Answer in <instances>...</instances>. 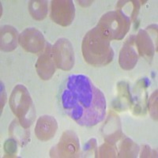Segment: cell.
Segmentation results:
<instances>
[{"instance_id": "ffe728a7", "label": "cell", "mask_w": 158, "mask_h": 158, "mask_svg": "<svg viewBox=\"0 0 158 158\" xmlns=\"http://www.w3.org/2000/svg\"><path fill=\"white\" fill-rule=\"evenodd\" d=\"M139 151V147L135 142L126 138L121 142L118 148V156L119 157H135Z\"/></svg>"}, {"instance_id": "7402d4cb", "label": "cell", "mask_w": 158, "mask_h": 158, "mask_svg": "<svg viewBox=\"0 0 158 158\" xmlns=\"http://www.w3.org/2000/svg\"><path fill=\"white\" fill-rule=\"evenodd\" d=\"M147 104L152 118L155 120H157V90L151 95Z\"/></svg>"}, {"instance_id": "7c38bea8", "label": "cell", "mask_w": 158, "mask_h": 158, "mask_svg": "<svg viewBox=\"0 0 158 158\" xmlns=\"http://www.w3.org/2000/svg\"><path fill=\"white\" fill-rule=\"evenodd\" d=\"M150 81L148 78L138 80L135 86V97H132L134 104V114L137 115H145L146 112V104L148 101V94L146 89L149 86Z\"/></svg>"}, {"instance_id": "3957f363", "label": "cell", "mask_w": 158, "mask_h": 158, "mask_svg": "<svg viewBox=\"0 0 158 158\" xmlns=\"http://www.w3.org/2000/svg\"><path fill=\"white\" fill-rule=\"evenodd\" d=\"M10 107L23 127H30L36 118L35 106L27 88L18 85L10 97Z\"/></svg>"}, {"instance_id": "ac0fdd59", "label": "cell", "mask_w": 158, "mask_h": 158, "mask_svg": "<svg viewBox=\"0 0 158 158\" xmlns=\"http://www.w3.org/2000/svg\"><path fill=\"white\" fill-rule=\"evenodd\" d=\"M29 11L32 18L41 21L46 18L48 12V5L47 1L33 0L29 2Z\"/></svg>"}, {"instance_id": "8fae6325", "label": "cell", "mask_w": 158, "mask_h": 158, "mask_svg": "<svg viewBox=\"0 0 158 158\" xmlns=\"http://www.w3.org/2000/svg\"><path fill=\"white\" fill-rule=\"evenodd\" d=\"M57 129V121L54 117L43 115L37 119L35 127V134L39 140L46 142L55 136Z\"/></svg>"}, {"instance_id": "5bb4252c", "label": "cell", "mask_w": 158, "mask_h": 158, "mask_svg": "<svg viewBox=\"0 0 158 158\" xmlns=\"http://www.w3.org/2000/svg\"><path fill=\"white\" fill-rule=\"evenodd\" d=\"M135 45L138 51V54L144 57L148 61L153 59L155 54V48L153 39L150 34L145 29H141L135 36Z\"/></svg>"}, {"instance_id": "30bf717a", "label": "cell", "mask_w": 158, "mask_h": 158, "mask_svg": "<svg viewBox=\"0 0 158 158\" xmlns=\"http://www.w3.org/2000/svg\"><path fill=\"white\" fill-rule=\"evenodd\" d=\"M135 47V36L131 35L124 42L118 57V63L123 70H132L136 66L138 55Z\"/></svg>"}, {"instance_id": "e0dca14e", "label": "cell", "mask_w": 158, "mask_h": 158, "mask_svg": "<svg viewBox=\"0 0 158 158\" xmlns=\"http://www.w3.org/2000/svg\"><path fill=\"white\" fill-rule=\"evenodd\" d=\"M9 134L22 146H25L29 142V131L23 127L18 119H15L11 123L9 127Z\"/></svg>"}, {"instance_id": "d4e9b609", "label": "cell", "mask_w": 158, "mask_h": 158, "mask_svg": "<svg viewBox=\"0 0 158 158\" xmlns=\"http://www.w3.org/2000/svg\"><path fill=\"white\" fill-rule=\"evenodd\" d=\"M153 151L151 150L150 147L147 145H144L142 146V153H141V157H150L153 156Z\"/></svg>"}, {"instance_id": "ba28073f", "label": "cell", "mask_w": 158, "mask_h": 158, "mask_svg": "<svg viewBox=\"0 0 158 158\" xmlns=\"http://www.w3.org/2000/svg\"><path fill=\"white\" fill-rule=\"evenodd\" d=\"M20 45L26 52L39 53L44 50L46 41L40 31L35 28H27L19 35Z\"/></svg>"}, {"instance_id": "277c9868", "label": "cell", "mask_w": 158, "mask_h": 158, "mask_svg": "<svg viewBox=\"0 0 158 158\" xmlns=\"http://www.w3.org/2000/svg\"><path fill=\"white\" fill-rule=\"evenodd\" d=\"M131 24V19L116 10L104 14L99 21L97 26L109 40H120L128 32Z\"/></svg>"}, {"instance_id": "9c48e42d", "label": "cell", "mask_w": 158, "mask_h": 158, "mask_svg": "<svg viewBox=\"0 0 158 158\" xmlns=\"http://www.w3.org/2000/svg\"><path fill=\"white\" fill-rule=\"evenodd\" d=\"M56 67L52 56V46L49 43H47L44 50L36 61V72L41 79L49 80L56 72Z\"/></svg>"}, {"instance_id": "2e32d148", "label": "cell", "mask_w": 158, "mask_h": 158, "mask_svg": "<svg viewBox=\"0 0 158 158\" xmlns=\"http://www.w3.org/2000/svg\"><path fill=\"white\" fill-rule=\"evenodd\" d=\"M18 32L11 25H4L1 29V50L12 52L18 46Z\"/></svg>"}, {"instance_id": "cb8c5ba5", "label": "cell", "mask_w": 158, "mask_h": 158, "mask_svg": "<svg viewBox=\"0 0 158 158\" xmlns=\"http://www.w3.org/2000/svg\"><path fill=\"white\" fill-rule=\"evenodd\" d=\"M4 150L6 154L9 156H15L17 153V143L15 139H8L4 144Z\"/></svg>"}, {"instance_id": "5b68a950", "label": "cell", "mask_w": 158, "mask_h": 158, "mask_svg": "<svg viewBox=\"0 0 158 158\" xmlns=\"http://www.w3.org/2000/svg\"><path fill=\"white\" fill-rule=\"evenodd\" d=\"M52 56L58 68L70 70L74 65V52L69 40L59 39L52 46Z\"/></svg>"}, {"instance_id": "6da1fadb", "label": "cell", "mask_w": 158, "mask_h": 158, "mask_svg": "<svg viewBox=\"0 0 158 158\" xmlns=\"http://www.w3.org/2000/svg\"><path fill=\"white\" fill-rule=\"evenodd\" d=\"M60 102L65 113L81 126H95L106 115L105 97L83 74L67 77L61 90Z\"/></svg>"}, {"instance_id": "52a82bcc", "label": "cell", "mask_w": 158, "mask_h": 158, "mask_svg": "<svg viewBox=\"0 0 158 158\" xmlns=\"http://www.w3.org/2000/svg\"><path fill=\"white\" fill-rule=\"evenodd\" d=\"M75 16L74 2L70 0H53L51 4V18L62 26H68Z\"/></svg>"}, {"instance_id": "9a60e30c", "label": "cell", "mask_w": 158, "mask_h": 158, "mask_svg": "<svg viewBox=\"0 0 158 158\" xmlns=\"http://www.w3.org/2000/svg\"><path fill=\"white\" fill-rule=\"evenodd\" d=\"M118 97L113 101L114 108L117 111H126L130 108L133 104L132 97L130 93L129 84L126 81H120L117 85Z\"/></svg>"}, {"instance_id": "603a6c76", "label": "cell", "mask_w": 158, "mask_h": 158, "mask_svg": "<svg viewBox=\"0 0 158 158\" xmlns=\"http://www.w3.org/2000/svg\"><path fill=\"white\" fill-rule=\"evenodd\" d=\"M84 153L85 155H95L96 157L98 156V149H97V141L95 138H92L84 146Z\"/></svg>"}, {"instance_id": "d6986e66", "label": "cell", "mask_w": 158, "mask_h": 158, "mask_svg": "<svg viewBox=\"0 0 158 158\" xmlns=\"http://www.w3.org/2000/svg\"><path fill=\"white\" fill-rule=\"evenodd\" d=\"M116 10H119L135 22L140 10V3L138 1H119L116 5Z\"/></svg>"}, {"instance_id": "8992f818", "label": "cell", "mask_w": 158, "mask_h": 158, "mask_svg": "<svg viewBox=\"0 0 158 158\" xmlns=\"http://www.w3.org/2000/svg\"><path fill=\"white\" fill-rule=\"evenodd\" d=\"M80 149L79 139L77 135L72 131H67L62 135L59 142L52 149V157H75Z\"/></svg>"}, {"instance_id": "7a4b0ae2", "label": "cell", "mask_w": 158, "mask_h": 158, "mask_svg": "<svg viewBox=\"0 0 158 158\" xmlns=\"http://www.w3.org/2000/svg\"><path fill=\"white\" fill-rule=\"evenodd\" d=\"M83 57L89 64L103 67L109 64L114 57V51L110 40L98 26L87 32L81 44Z\"/></svg>"}, {"instance_id": "4fadbf2b", "label": "cell", "mask_w": 158, "mask_h": 158, "mask_svg": "<svg viewBox=\"0 0 158 158\" xmlns=\"http://www.w3.org/2000/svg\"><path fill=\"white\" fill-rule=\"evenodd\" d=\"M102 131L104 140L109 143L115 144L123 136L120 120L114 111H109L108 118L104 125Z\"/></svg>"}, {"instance_id": "44dd1931", "label": "cell", "mask_w": 158, "mask_h": 158, "mask_svg": "<svg viewBox=\"0 0 158 158\" xmlns=\"http://www.w3.org/2000/svg\"><path fill=\"white\" fill-rule=\"evenodd\" d=\"M99 157H115L117 156V149L115 144L106 143L103 144L99 149Z\"/></svg>"}]
</instances>
